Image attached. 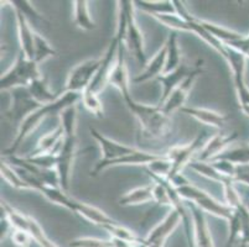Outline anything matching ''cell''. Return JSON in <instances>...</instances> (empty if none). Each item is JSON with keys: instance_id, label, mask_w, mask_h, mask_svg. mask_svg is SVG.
I'll return each instance as SVG.
<instances>
[{"instance_id": "cell-20", "label": "cell", "mask_w": 249, "mask_h": 247, "mask_svg": "<svg viewBox=\"0 0 249 247\" xmlns=\"http://www.w3.org/2000/svg\"><path fill=\"white\" fill-rule=\"evenodd\" d=\"M15 17H17L20 49H21V52L29 60L34 61V47H35L36 31L31 29L29 20L19 10H15Z\"/></svg>"}, {"instance_id": "cell-28", "label": "cell", "mask_w": 249, "mask_h": 247, "mask_svg": "<svg viewBox=\"0 0 249 247\" xmlns=\"http://www.w3.org/2000/svg\"><path fill=\"white\" fill-rule=\"evenodd\" d=\"M1 212L8 216L13 229H19V230L29 231V221H30V215H26L14 208L13 205L1 199Z\"/></svg>"}, {"instance_id": "cell-6", "label": "cell", "mask_w": 249, "mask_h": 247, "mask_svg": "<svg viewBox=\"0 0 249 247\" xmlns=\"http://www.w3.org/2000/svg\"><path fill=\"white\" fill-rule=\"evenodd\" d=\"M101 58H90V60L83 61L82 63L77 65L76 67L70 72L69 78L66 82L65 92H72L82 94L86 89L90 85L93 78L96 77L97 72L101 68Z\"/></svg>"}, {"instance_id": "cell-25", "label": "cell", "mask_w": 249, "mask_h": 247, "mask_svg": "<svg viewBox=\"0 0 249 247\" xmlns=\"http://www.w3.org/2000/svg\"><path fill=\"white\" fill-rule=\"evenodd\" d=\"M200 22L214 38H217L218 41H221L222 44L227 45V46L235 42V41L241 40L244 36L242 33H237V31L231 30V29H227V27L222 26V25H217L214 22L207 21V20H200Z\"/></svg>"}, {"instance_id": "cell-38", "label": "cell", "mask_w": 249, "mask_h": 247, "mask_svg": "<svg viewBox=\"0 0 249 247\" xmlns=\"http://www.w3.org/2000/svg\"><path fill=\"white\" fill-rule=\"evenodd\" d=\"M81 100H82L83 105L87 109L88 112H90L94 116L104 117V110H103V104H102L101 99H99L98 94L96 92L90 89H86L85 92L81 94Z\"/></svg>"}, {"instance_id": "cell-8", "label": "cell", "mask_w": 249, "mask_h": 247, "mask_svg": "<svg viewBox=\"0 0 249 247\" xmlns=\"http://www.w3.org/2000/svg\"><path fill=\"white\" fill-rule=\"evenodd\" d=\"M77 156V136H63V144L57 156L56 171L60 180V187L65 192H70L72 168Z\"/></svg>"}, {"instance_id": "cell-37", "label": "cell", "mask_w": 249, "mask_h": 247, "mask_svg": "<svg viewBox=\"0 0 249 247\" xmlns=\"http://www.w3.org/2000/svg\"><path fill=\"white\" fill-rule=\"evenodd\" d=\"M171 171H173V162L169 160L166 155H161V157L146 166V172L149 176L166 178V180L169 178Z\"/></svg>"}, {"instance_id": "cell-29", "label": "cell", "mask_w": 249, "mask_h": 247, "mask_svg": "<svg viewBox=\"0 0 249 247\" xmlns=\"http://www.w3.org/2000/svg\"><path fill=\"white\" fill-rule=\"evenodd\" d=\"M187 167H190L192 171H195L196 173L200 174V176L205 177L207 180H211L216 183H221V184H223L227 180H231V178H227V177H225L223 174L219 173L210 162H202V161L192 160L191 162L187 165Z\"/></svg>"}, {"instance_id": "cell-13", "label": "cell", "mask_w": 249, "mask_h": 247, "mask_svg": "<svg viewBox=\"0 0 249 247\" xmlns=\"http://www.w3.org/2000/svg\"><path fill=\"white\" fill-rule=\"evenodd\" d=\"M238 139V132L237 131H233L230 133H216L208 139L207 141L203 145L202 149L200 151V155H198L197 161H202V162H210V161L214 160V158L218 157L223 151H226L227 148H230L231 145Z\"/></svg>"}, {"instance_id": "cell-17", "label": "cell", "mask_w": 249, "mask_h": 247, "mask_svg": "<svg viewBox=\"0 0 249 247\" xmlns=\"http://www.w3.org/2000/svg\"><path fill=\"white\" fill-rule=\"evenodd\" d=\"M69 210L73 212L74 214L85 217L86 220L90 221L94 225H98L99 228H103V226L108 225V224L115 223V220H113L112 217L106 214L103 210L98 209V208L93 207L90 204L77 200L74 198L72 199L71 207H70Z\"/></svg>"}, {"instance_id": "cell-40", "label": "cell", "mask_w": 249, "mask_h": 247, "mask_svg": "<svg viewBox=\"0 0 249 247\" xmlns=\"http://www.w3.org/2000/svg\"><path fill=\"white\" fill-rule=\"evenodd\" d=\"M70 247H117L115 241L96 239V237H78L70 242Z\"/></svg>"}, {"instance_id": "cell-32", "label": "cell", "mask_w": 249, "mask_h": 247, "mask_svg": "<svg viewBox=\"0 0 249 247\" xmlns=\"http://www.w3.org/2000/svg\"><path fill=\"white\" fill-rule=\"evenodd\" d=\"M57 52L51 45L49 44V41L40 35L38 33H35V47H34V61L37 65L45 62L49 58L56 56Z\"/></svg>"}, {"instance_id": "cell-18", "label": "cell", "mask_w": 249, "mask_h": 247, "mask_svg": "<svg viewBox=\"0 0 249 247\" xmlns=\"http://www.w3.org/2000/svg\"><path fill=\"white\" fill-rule=\"evenodd\" d=\"M181 112L196 119L203 125L211 126L214 129H222L227 121V115L223 113L214 112L211 109L198 108V106H183Z\"/></svg>"}, {"instance_id": "cell-9", "label": "cell", "mask_w": 249, "mask_h": 247, "mask_svg": "<svg viewBox=\"0 0 249 247\" xmlns=\"http://www.w3.org/2000/svg\"><path fill=\"white\" fill-rule=\"evenodd\" d=\"M205 137L206 132H200L191 144L183 145V146H174L165 153L169 157V160L173 162V171L170 173L169 178L175 176V174L181 173L183 167L187 166L191 162L195 153H197L198 151L202 149V144Z\"/></svg>"}, {"instance_id": "cell-43", "label": "cell", "mask_w": 249, "mask_h": 247, "mask_svg": "<svg viewBox=\"0 0 249 247\" xmlns=\"http://www.w3.org/2000/svg\"><path fill=\"white\" fill-rule=\"evenodd\" d=\"M10 236L13 244L18 247H30L31 242L34 240L29 231L19 230V229H14V230L11 231Z\"/></svg>"}, {"instance_id": "cell-42", "label": "cell", "mask_w": 249, "mask_h": 247, "mask_svg": "<svg viewBox=\"0 0 249 247\" xmlns=\"http://www.w3.org/2000/svg\"><path fill=\"white\" fill-rule=\"evenodd\" d=\"M11 4H13L15 10H19L20 13L24 14V16L28 20L29 17H33V19L37 20H45L44 16H41V15L36 11V9L34 8L29 1H26V0H14V1H11Z\"/></svg>"}, {"instance_id": "cell-5", "label": "cell", "mask_w": 249, "mask_h": 247, "mask_svg": "<svg viewBox=\"0 0 249 247\" xmlns=\"http://www.w3.org/2000/svg\"><path fill=\"white\" fill-rule=\"evenodd\" d=\"M41 106L44 105L37 103L33 98V95L30 94L28 88H15V89L11 90V104L8 110H6L5 115H4V119L18 124V128H19L20 124L31 113L36 112Z\"/></svg>"}, {"instance_id": "cell-12", "label": "cell", "mask_w": 249, "mask_h": 247, "mask_svg": "<svg viewBox=\"0 0 249 247\" xmlns=\"http://www.w3.org/2000/svg\"><path fill=\"white\" fill-rule=\"evenodd\" d=\"M90 136L98 142L99 147L102 151V158L99 161V165H104L107 162H112V161L118 160V158L123 157V156L128 155V153L134 152L135 147L126 146V145L121 144V142L115 141V140L109 139L107 136H104L103 133L99 132L94 128H89Z\"/></svg>"}, {"instance_id": "cell-23", "label": "cell", "mask_w": 249, "mask_h": 247, "mask_svg": "<svg viewBox=\"0 0 249 247\" xmlns=\"http://www.w3.org/2000/svg\"><path fill=\"white\" fill-rule=\"evenodd\" d=\"M154 183L148 185L138 187L135 189L129 190L128 193L122 196L118 200L121 207H132V205H140L146 204L149 201H154Z\"/></svg>"}, {"instance_id": "cell-36", "label": "cell", "mask_w": 249, "mask_h": 247, "mask_svg": "<svg viewBox=\"0 0 249 247\" xmlns=\"http://www.w3.org/2000/svg\"><path fill=\"white\" fill-rule=\"evenodd\" d=\"M0 172H1V178L5 181L6 183H9V185L18 190L22 189H29V187L26 185V183L20 178V176L18 174L17 169L11 166L10 163H8L6 161L1 160V165H0Z\"/></svg>"}, {"instance_id": "cell-16", "label": "cell", "mask_w": 249, "mask_h": 247, "mask_svg": "<svg viewBox=\"0 0 249 247\" xmlns=\"http://www.w3.org/2000/svg\"><path fill=\"white\" fill-rule=\"evenodd\" d=\"M109 84L117 88L122 94V98L130 95L129 90V76L128 68L125 63V56H124V44L119 42L118 46L117 61H115L114 68L109 77Z\"/></svg>"}, {"instance_id": "cell-41", "label": "cell", "mask_w": 249, "mask_h": 247, "mask_svg": "<svg viewBox=\"0 0 249 247\" xmlns=\"http://www.w3.org/2000/svg\"><path fill=\"white\" fill-rule=\"evenodd\" d=\"M230 223V236H228L227 245L226 247H232L234 245L235 240L242 237V216L238 210H234Z\"/></svg>"}, {"instance_id": "cell-10", "label": "cell", "mask_w": 249, "mask_h": 247, "mask_svg": "<svg viewBox=\"0 0 249 247\" xmlns=\"http://www.w3.org/2000/svg\"><path fill=\"white\" fill-rule=\"evenodd\" d=\"M124 45H126L128 49L135 54L137 60L140 65L146 66V56L144 51V38L140 31L139 26L135 19V4L134 1H129L128 6V21H126V31H125V41Z\"/></svg>"}, {"instance_id": "cell-39", "label": "cell", "mask_w": 249, "mask_h": 247, "mask_svg": "<svg viewBox=\"0 0 249 247\" xmlns=\"http://www.w3.org/2000/svg\"><path fill=\"white\" fill-rule=\"evenodd\" d=\"M29 232L33 236L34 241L37 242V245L40 247H58L55 242H52L51 240L47 237V235L45 234V231L42 230V228L40 226V224L30 216V221H29Z\"/></svg>"}, {"instance_id": "cell-22", "label": "cell", "mask_w": 249, "mask_h": 247, "mask_svg": "<svg viewBox=\"0 0 249 247\" xmlns=\"http://www.w3.org/2000/svg\"><path fill=\"white\" fill-rule=\"evenodd\" d=\"M63 144V130L61 126H58L56 130L52 132L47 133L44 137L38 140L36 148L34 149V152L31 156H41V155H49V153H55L58 155L61 147Z\"/></svg>"}, {"instance_id": "cell-24", "label": "cell", "mask_w": 249, "mask_h": 247, "mask_svg": "<svg viewBox=\"0 0 249 247\" xmlns=\"http://www.w3.org/2000/svg\"><path fill=\"white\" fill-rule=\"evenodd\" d=\"M166 46V65H165L164 73H170L175 71L176 68L180 67L181 63V52L178 47V31H171L167 36V40L165 42Z\"/></svg>"}, {"instance_id": "cell-15", "label": "cell", "mask_w": 249, "mask_h": 247, "mask_svg": "<svg viewBox=\"0 0 249 247\" xmlns=\"http://www.w3.org/2000/svg\"><path fill=\"white\" fill-rule=\"evenodd\" d=\"M180 223H182V217H181L180 213L175 209H171L167 213L166 216L164 217V220L160 224H158L149 232L148 236L145 237V242L146 244H150V242L165 244L166 240L174 234V231L178 229Z\"/></svg>"}, {"instance_id": "cell-31", "label": "cell", "mask_w": 249, "mask_h": 247, "mask_svg": "<svg viewBox=\"0 0 249 247\" xmlns=\"http://www.w3.org/2000/svg\"><path fill=\"white\" fill-rule=\"evenodd\" d=\"M103 230H106L108 234L110 235V239L121 240V241L126 242H134V244H142L145 242V239H140L138 235H135L132 230L126 229L125 226L121 225V224L115 221L113 224H108V225L103 226Z\"/></svg>"}, {"instance_id": "cell-19", "label": "cell", "mask_w": 249, "mask_h": 247, "mask_svg": "<svg viewBox=\"0 0 249 247\" xmlns=\"http://www.w3.org/2000/svg\"><path fill=\"white\" fill-rule=\"evenodd\" d=\"M192 69H194V67L191 68L186 65H181L180 67L176 68L175 71L170 72V73H162L161 76L156 78L158 82H160L162 85V95L161 98H160L159 105L164 103L167 99V97L190 76Z\"/></svg>"}, {"instance_id": "cell-30", "label": "cell", "mask_w": 249, "mask_h": 247, "mask_svg": "<svg viewBox=\"0 0 249 247\" xmlns=\"http://www.w3.org/2000/svg\"><path fill=\"white\" fill-rule=\"evenodd\" d=\"M135 8H139L140 10L145 11L149 15H161V14H176L174 1H148V0H142V1H134Z\"/></svg>"}, {"instance_id": "cell-26", "label": "cell", "mask_w": 249, "mask_h": 247, "mask_svg": "<svg viewBox=\"0 0 249 247\" xmlns=\"http://www.w3.org/2000/svg\"><path fill=\"white\" fill-rule=\"evenodd\" d=\"M73 21L74 25L83 31H92L96 29V22L90 17L88 1L86 0L73 1Z\"/></svg>"}, {"instance_id": "cell-14", "label": "cell", "mask_w": 249, "mask_h": 247, "mask_svg": "<svg viewBox=\"0 0 249 247\" xmlns=\"http://www.w3.org/2000/svg\"><path fill=\"white\" fill-rule=\"evenodd\" d=\"M159 157H161V155H156V153L146 152V151H142V149H135L134 152L128 153V155L123 156V157L118 158V160L112 161V162H107L104 165H99L97 163L94 168L90 171V176L94 177L97 174L101 173L104 169L110 168V167H118V166H129V165H133V166H148L151 162H154L155 160H158Z\"/></svg>"}, {"instance_id": "cell-27", "label": "cell", "mask_w": 249, "mask_h": 247, "mask_svg": "<svg viewBox=\"0 0 249 247\" xmlns=\"http://www.w3.org/2000/svg\"><path fill=\"white\" fill-rule=\"evenodd\" d=\"M28 89L29 92H30V94L33 95V98L35 99L37 103L41 104V105H46V104L55 101L56 99L61 95V94H55V93H52L51 90H50L49 84H47L45 77L34 81L33 83L29 85Z\"/></svg>"}, {"instance_id": "cell-44", "label": "cell", "mask_w": 249, "mask_h": 247, "mask_svg": "<svg viewBox=\"0 0 249 247\" xmlns=\"http://www.w3.org/2000/svg\"><path fill=\"white\" fill-rule=\"evenodd\" d=\"M235 183L249 187V165H239L235 167V174L233 178Z\"/></svg>"}, {"instance_id": "cell-7", "label": "cell", "mask_w": 249, "mask_h": 247, "mask_svg": "<svg viewBox=\"0 0 249 247\" xmlns=\"http://www.w3.org/2000/svg\"><path fill=\"white\" fill-rule=\"evenodd\" d=\"M202 63L203 61H198V62L195 65L194 69H192V72L190 73V76L187 77V78L185 79V81H183L182 83L169 95V97H167L166 100L162 104H160V105L158 104L165 114L170 116L174 112L181 110L183 106H186L185 104H186V100L187 98H189V94L190 92H191L192 87H194L195 82H196V79H197V77L200 76V74L203 73Z\"/></svg>"}, {"instance_id": "cell-21", "label": "cell", "mask_w": 249, "mask_h": 247, "mask_svg": "<svg viewBox=\"0 0 249 247\" xmlns=\"http://www.w3.org/2000/svg\"><path fill=\"white\" fill-rule=\"evenodd\" d=\"M165 65H166V46L165 44L156 52L155 56L151 58L149 63H146L145 69L137 77L133 78L134 83H144L153 78H158L161 76L165 71Z\"/></svg>"}, {"instance_id": "cell-3", "label": "cell", "mask_w": 249, "mask_h": 247, "mask_svg": "<svg viewBox=\"0 0 249 247\" xmlns=\"http://www.w3.org/2000/svg\"><path fill=\"white\" fill-rule=\"evenodd\" d=\"M41 72L38 71V65L33 60H29L21 51L18 54L13 67L1 76L0 89L13 90L15 88H28L36 79L42 78Z\"/></svg>"}, {"instance_id": "cell-2", "label": "cell", "mask_w": 249, "mask_h": 247, "mask_svg": "<svg viewBox=\"0 0 249 247\" xmlns=\"http://www.w3.org/2000/svg\"><path fill=\"white\" fill-rule=\"evenodd\" d=\"M78 99H81V94H78V93L63 92L55 101L46 104V105L37 109L36 112L31 113V114L19 125V128H18V133L17 136H15L14 141L11 142L10 146L5 149L3 157L14 156L15 152L18 151V148L20 147V145H21L22 141L26 139V136H28L31 131L35 130L38 126V124H40L45 117L52 114H60V113L62 112V110H65L67 106L76 104L77 101H78Z\"/></svg>"}, {"instance_id": "cell-11", "label": "cell", "mask_w": 249, "mask_h": 247, "mask_svg": "<svg viewBox=\"0 0 249 247\" xmlns=\"http://www.w3.org/2000/svg\"><path fill=\"white\" fill-rule=\"evenodd\" d=\"M118 46H119V41L114 36L112 41H110L107 51H106L104 56L102 57L101 68L98 69L96 77H94L93 81H92V83H90V85L87 89L93 90L97 94H99L106 88V85L109 84V77L112 74L113 68H114L115 61H117Z\"/></svg>"}, {"instance_id": "cell-35", "label": "cell", "mask_w": 249, "mask_h": 247, "mask_svg": "<svg viewBox=\"0 0 249 247\" xmlns=\"http://www.w3.org/2000/svg\"><path fill=\"white\" fill-rule=\"evenodd\" d=\"M154 19L158 20L160 24L165 25L166 27L171 29L173 31H178V33H181V31H186V33H190V24L185 19L176 14H161V15H154Z\"/></svg>"}, {"instance_id": "cell-1", "label": "cell", "mask_w": 249, "mask_h": 247, "mask_svg": "<svg viewBox=\"0 0 249 247\" xmlns=\"http://www.w3.org/2000/svg\"><path fill=\"white\" fill-rule=\"evenodd\" d=\"M124 103L134 115L139 126V136L148 140H164L173 130V122L159 105H146L135 101L132 95L124 97Z\"/></svg>"}, {"instance_id": "cell-34", "label": "cell", "mask_w": 249, "mask_h": 247, "mask_svg": "<svg viewBox=\"0 0 249 247\" xmlns=\"http://www.w3.org/2000/svg\"><path fill=\"white\" fill-rule=\"evenodd\" d=\"M214 160H225L233 163L235 166L239 165H249V146L230 147L221 153Z\"/></svg>"}, {"instance_id": "cell-4", "label": "cell", "mask_w": 249, "mask_h": 247, "mask_svg": "<svg viewBox=\"0 0 249 247\" xmlns=\"http://www.w3.org/2000/svg\"><path fill=\"white\" fill-rule=\"evenodd\" d=\"M183 200L195 204L200 208L203 213L213 215V216L221 217L223 220L230 221L232 217L234 209L230 208L226 203H219L213 197H211L206 190L196 187L191 182L176 189Z\"/></svg>"}, {"instance_id": "cell-33", "label": "cell", "mask_w": 249, "mask_h": 247, "mask_svg": "<svg viewBox=\"0 0 249 247\" xmlns=\"http://www.w3.org/2000/svg\"><path fill=\"white\" fill-rule=\"evenodd\" d=\"M63 136H77V104L67 106L60 113Z\"/></svg>"}]
</instances>
